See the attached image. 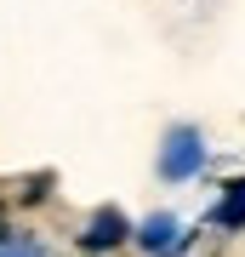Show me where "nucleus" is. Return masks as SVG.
Here are the masks:
<instances>
[{"label":"nucleus","mask_w":245,"mask_h":257,"mask_svg":"<svg viewBox=\"0 0 245 257\" xmlns=\"http://www.w3.org/2000/svg\"><path fill=\"white\" fill-rule=\"evenodd\" d=\"M120 234H126V223H120V211H103V217H97V223L86 229V246H103V240H120Z\"/></svg>","instance_id":"20e7f679"},{"label":"nucleus","mask_w":245,"mask_h":257,"mask_svg":"<svg viewBox=\"0 0 245 257\" xmlns=\"http://www.w3.org/2000/svg\"><path fill=\"white\" fill-rule=\"evenodd\" d=\"M200 166H205V143H200V132H194V126H177V132H165V149H160V172L171 177V183L194 177Z\"/></svg>","instance_id":"f257e3e1"},{"label":"nucleus","mask_w":245,"mask_h":257,"mask_svg":"<svg viewBox=\"0 0 245 257\" xmlns=\"http://www.w3.org/2000/svg\"><path fill=\"white\" fill-rule=\"evenodd\" d=\"M143 246H148V251L177 246V217H171V211H154V217L143 223Z\"/></svg>","instance_id":"f03ea898"},{"label":"nucleus","mask_w":245,"mask_h":257,"mask_svg":"<svg viewBox=\"0 0 245 257\" xmlns=\"http://www.w3.org/2000/svg\"><path fill=\"white\" fill-rule=\"evenodd\" d=\"M217 223H222V229H245V183L222 194V206H217Z\"/></svg>","instance_id":"7ed1b4c3"}]
</instances>
